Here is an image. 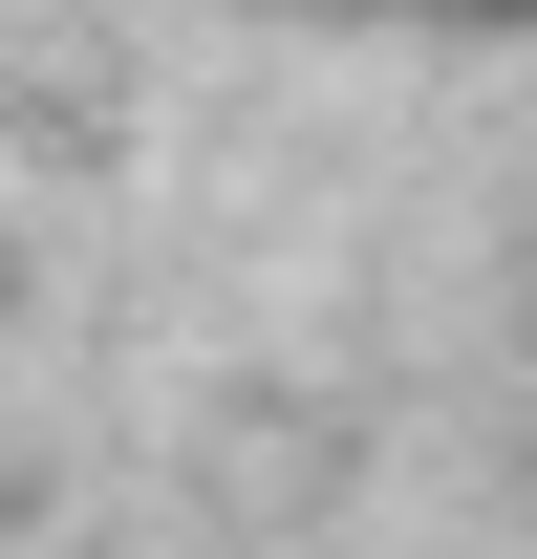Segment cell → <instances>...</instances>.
Here are the masks:
<instances>
[]
</instances>
